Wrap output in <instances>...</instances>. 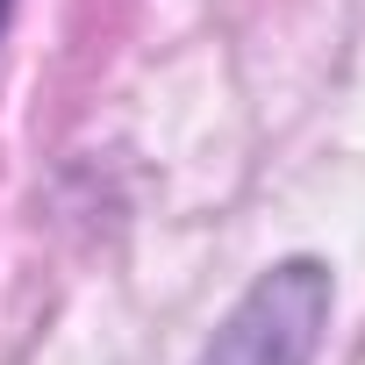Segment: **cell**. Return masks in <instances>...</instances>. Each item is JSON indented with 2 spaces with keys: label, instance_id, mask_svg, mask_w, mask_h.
<instances>
[{
  "label": "cell",
  "instance_id": "6da1fadb",
  "mask_svg": "<svg viewBox=\"0 0 365 365\" xmlns=\"http://www.w3.org/2000/svg\"><path fill=\"white\" fill-rule=\"evenodd\" d=\"M329 315H336L329 265L315 251H287L230 301V315L208 329L194 365H315Z\"/></svg>",
  "mask_w": 365,
  "mask_h": 365
},
{
  "label": "cell",
  "instance_id": "7a4b0ae2",
  "mask_svg": "<svg viewBox=\"0 0 365 365\" xmlns=\"http://www.w3.org/2000/svg\"><path fill=\"white\" fill-rule=\"evenodd\" d=\"M8 22H15V0H0V36H8Z\"/></svg>",
  "mask_w": 365,
  "mask_h": 365
}]
</instances>
